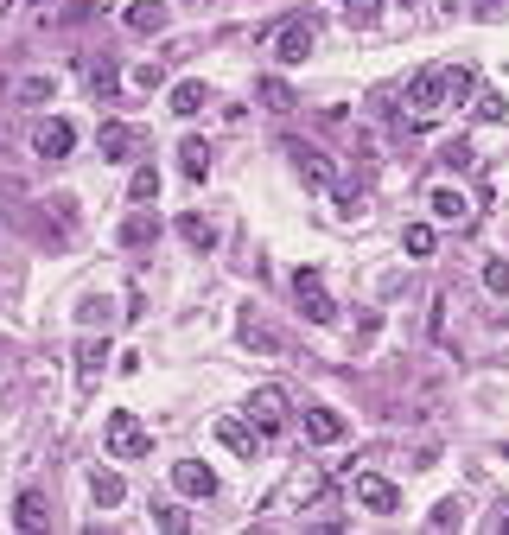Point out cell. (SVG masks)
<instances>
[{
	"label": "cell",
	"mask_w": 509,
	"mask_h": 535,
	"mask_svg": "<svg viewBox=\"0 0 509 535\" xmlns=\"http://www.w3.org/2000/svg\"><path fill=\"white\" fill-rule=\"evenodd\" d=\"M446 102H452V64H433V71H420L408 83V115L414 122H433Z\"/></svg>",
	"instance_id": "1"
},
{
	"label": "cell",
	"mask_w": 509,
	"mask_h": 535,
	"mask_svg": "<svg viewBox=\"0 0 509 535\" xmlns=\"http://www.w3.org/2000/svg\"><path fill=\"white\" fill-rule=\"evenodd\" d=\"M293 300H300V313H306L312 325H338V300L325 293L319 268H300V274H293Z\"/></svg>",
	"instance_id": "2"
},
{
	"label": "cell",
	"mask_w": 509,
	"mask_h": 535,
	"mask_svg": "<svg viewBox=\"0 0 509 535\" xmlns=\"http://www.w3.org/2000/svg\"><path fill=\"white\" fill-rule=\"evenodd\" d=\"M109 453L115 459H147L153 453V434L140 427V414H128V408L109 414Z\"/></svg>",
	"instance_id": "3"
},
{
	"label": "cell",
	"mask_w": 509,
	"mask_h": 535,
	"mask_svg": "<svg viewBox=\"0 0 509 535\" xmlns=\"http://www.w3.org/2000/svg\"><path fill=\"white\" fill-rule=\"evenodd\" d=\"M287 160H293V172H300V179L312 185V192H325V185L338 179V166H331L319 147H306V141H287Z\"/></svg>",
	"instance_id": "4"
},
{
	"label": "cell",
	"mask_w": 509,
	"mask_h": 535,
	"mask_svg": "<svg viewBox=\"0 0 509 535\" xmlns=\"http://www.w3.org/2000/svg\"><path fill=\"white\" fill-rule=\"evenodd\" d=\"M172 491L191 497V504H198V497H217V472H210L204 459H179L172 465Z\"/></svg>",
	"instance_id": "5"
},
{
	"label": "cell",
	"mask_w": 509,
	"mask_h": 535,
	"mask_svg": "<svg viewBox=\"0 0 509 535\" xmlns=\"http://www.w3.org/2000/svg\"><path fill=\"white\" fill-rule=\"evenodd\" d=\"M32 147H39V160H70V147H77V128H70L64 115H51V122L32 128Z\"/></svg>",
	"instance_id": "6"
},
{
	"label": "cell",
	"mask_w": 509,
	"mask_h": 535,
	"mask_svg": "<svg viewBox=\"0 0 509 535\" xmlns=\"http://www.w3.org/2000/svg\"><path fill=\"white\" fill-rule=\"evenodd\" d=\"M280 421H287V395L280 389H255L249 395V427L255 434H280Z\"/></svg>",
	"instance_id": "7"
},
{
	"label": "cell",
	"mask_w": 509,
	"mask_h": 535,
	"mask_svg": "<svg viewBox=\"0 0 509 535\" xmlns=\"http://www.w3.org/2000/svg\"><path fill=\"white\" fill-rule=\"evenodd\" d=\"M312 39H319L312 20H287V26H280V39H274V58L280 64H306L312 58Z\"/></svg>",
	"instance_id": "8"
},
{
	"label": "cell",
	"mask_w": 509,
	"mask_h": 535,
	"mask_svg": "<svg viewBox=\"0 0 509 535\" xmlns=\"http://www.w3.org/2000/svg\"><path fill=\"white\" fill-rule=\"evenodd\" d=\"M357 497H363V510H370V516H395V510H401V491H395L382 472H363V478H357Z\"/></svg>",
	"instance_id": "9"
},
{
	"label": "cell",
	"mask_w": 509,
	"mask_h": 535,
	"mask_svg": "<svg viewBox=\"0 0 509 535\" xmlns=\"http://www.w3.org/2000/svg\"><path fill=\"white\" fill-rule=\"evenodd\" d=\"M102 364H109V338H83L77 344V389H96V376H102Z\"/></svg>",
	"instance_id": "10"
},
{
	"label": "cell",
	"mask_w": 509,
	"mask_h": 535,
	"mask_svg": "<svg viewBox=\"0 0 509 535\" xmlns=\"http://www.w3.org/2000/svg\"><path fill=\"white\" fill-rule=\"evenodd\" d=\"M344 434H350V427H344L338 408H306V440L312 446H338Z\"/></svg>",
	"instance_id": "11"
},
{
	"label": "cell",
	"mask_w": 509,
	"mask_h": 535,
	"mask_svg": "<svg viewBox=\"0 0 509 535\" xmlns=\"http://www.w3.org/2000/svg\"><path fill=\"white\" fill-rule=\"evenodd\" d=\"M13 523H20L26 535H32V529H45V523H51V504H45V491H39V485H26L20 497H13Z\"/></svg>",
	"instance_id": "12"
},
{
	"label": "cell",
	"mask_w": 509,
	"mask_h": 535,
	"mask_svg": "<svg viewBox=\"0 0 509 535\" xmlns=\"http://www.w3.org/2000/svg\"><path fill=\"white\" fill-rule=\"evenodd\" d=\"M427 204H433V217H440V223H465L471 217V198L459 192V185H433Z\"/></svg>",
	"instance_id": "13"
},
{
	"label": "cell",
	"mask_w": 509,
	"mask_h": 535,
	"mask_svg": "<svg viewBox=\"0 0 509 535\" xmlns=\"http://www.w3.org/2000/svg\"><path fill=\"white\" fill-rule=\"evenodd\" d=\"M121 20H128V32H140V39H147V32H166L172 13H166V0H134Z\"/></svg>",
	"instance_id": "14"
},
{
	"label": "cell",
	"mask_w": 509,
	"mask_h": 535,
	"mask_svg": "<svg viewBox=\"0 0 509 535\" xmlns=\"http://www.w3.org/2000/svg\"><path fill=\"white\" fill-rule=\"evenodd\" d=\"M217 440L230 446V453H242V459H255V446H261V434L249 421H236V414H223V421H217Z\"/></svg>",
	"instance_id": "15"
},
{
	"label": "cell",
	"mask_w": 509,
	"mask_h": 535,
	"mask_svg": "<svg viewBox=\"0 0 509 535\" xmlns=\"http://www.w3.org/2000/svg\"><path fill=\"white\" fill-rule=\"evenodd\" d=\"M134 153H140V128H128V122L102 128V160H134Z\"/></svg>",
	"instance_id": "16"
},
{
	"label": "cell",
	"mask_w": 509,
	"mask_h": 535,
	"mask_svg": "<svg viewBox=\"0 0 509 535\" xmlns=\"http://www.w3.org/2000/svg\"><path fill=\"white\" fill-rule=\"evenodd\" d=\"M90 497H96V510H115L121 497H128V485H121V472H102V465H96V472H90Z\"/></svg>",
	"instance_id": "17"
},
{
	"label": "cell",
	"mask_w": 509,
	"mask_h": 535,
	"mask_svg": "<svg viewBox=\"0 0 509 535\" xmlns=\"http://www.w3.org/2000/svg\"><path fill=\"white\" fill-rule=\"evenodd\" d=\"M179 236H185V243L198 249V255H210V249H217V223H210V217H198V211H191V217H179Z\"/></svg>",
	"instance_id": "18"
},
{
	"label": "cell",
	"mask_w": 509,
	"mask_h": 535,
	"mask_svg": "<svg viewBox=\"0 0 509 535\" xmlns=\"http://www.w3.org/2000/svg\"><path fill=\"white\" fill-rule=\"evenodd\" d=\"M153 236H160V223H153L147 211H134L128 223H121V249H147Z\"/></svg>",
	"instance_id": "19"
},
{
	"label": "cell",
	"mask_w": 509,
	"mask_h": 535,
	"mask_svg": "<svg viewBox=\"0 0 509 535\" xmlns=\"http://www.w3.org/2000/svg\"><path fill=\"white\" fill-rule=\"evenodd\" d=\"M401 249H408L414 262H427V255L440 249V236H433V223H408V236H401Z\"/></svg>",
	"instance_id": "20"
},
{
	"label": "cell",
	"mask_w": 509,
	"mask_h": 535,
	"mask_svg": "<svg viewBox=\"0 0 509 535\" xmlns=\"http://www.w3.org/2000/svg\"><path fill=\"white\" fill-rule=\"evenodd\" d=\"M198 109H204V83L198 77L172 83V115H198Z\"/></svg>",
	"instance_id": "21"
},
{
	"label": "cell",
	"mask_w": 509,
	"mask_h": 535,
	"mask_svg": "<svg viewBox=\"0 0 509 535\" xmlns=\"http://www.w3.org/2000/svg\"><path fill=\"white\" fill-rule=\"evenodd\" d=\"M242 344H249V351H268V357L280 351V338H274V332H268V325H261L255 313H242Z\"/></svg>",
	"instance_id": "22"
},
{
	"label": "cell",
	"mask_w": 509,
	"mask_h": 535,
	"mask_svg": "<svg viewBox=\"0 0 509 535\" xmlns=\"http://www.w3.org/2000/svg\"><path fill=\"white\" fill-rule=\"evenodd\" d=\"M179 166H185V179H210V147L204 141H185L179 147Z\"/></svg>",
	"instance_id": "23"
},
{
	"label": "cell",
	"mask_w": 509,
	"mask_h": 535,
	"mask_svg": "<svg viewBox=\"0 0 509 535\" xmlns=\"http://www.w3.org/2000/svg\"><path fill=\"white\" fill-rule=\"evenodd\" d=\"M128 198H134V204H153V198H160V172H153V166H134Z\"/></svg>",
	"instance_id": "24"
},
{
	"label": "cell",
	"mask_w": 509,
	"mask_h": 535,
	"mask_svg": "<svg viewBox=\"0 0 509 535\" xmlns=\"http://www.w3.org/2000/svg\"><path fill=\"white\" fill-rule=\"evenodd\" d=\"M338 7H344L350 26H376L382 20V0H338Z\"/></svg>",
	"instance_id": "25"
},
{
	"label": "cell",
	"mask_w": 509,
	"mask_h": 535,
	"mask_svg": "<svg viewBox=\"0 0 509 535\" xmlns=\"http://www.w3.org/2000/svg\"><path fill=\"white\" fill-rule=\"evenodd\" d=\"M90 90H96V96H115V90H121V77H115V64H109V58L90 64Z\"/></svg>",
	"instance_id": "26"
},
{
	"label": "cell",
	"mask_w": 509,
	"mask_h": 535,
	"mask_svg": "<svg viewBox=\"0 0 509 535\" xmlns=\"http://www.w3.org/2000/svg\"><path fill=\"white\" fill-rule=\"evenodd\" d=\"M261 102H268V109H293V90L280 77H261Z\"/></svg>",
	"instance_id": "27"
},
{
	"label": "cell",
	"mask_w": 509,
	"mask_h": 535,
	"mask_svg": "<svg viewBox=\"0 0 509 535\" xmlns=\"http://www.w3.org/2000/svg\"><path fill=\"white\" fill-rule=\"evenodd\" d=\"M51 90H58V77H26L20 83V102H51Z\"/></svg>",
	"instance_id": "28"
},
{
	"label": "cell",
	"mask_w": 509,
	"mask_h": 535,
	"mask_svg": "<svg viewBox=\"0 0 509 535\" xmlns=\"http://www.w3.org/2000/svg\"><path fill=\"white\" fill-rule=\"evenodd\" d=\"M503 115H509V102H503L497 90H484V96H478V122H503Z\"/></svg>",
	"instance_id": "29"
},
{
	"label": "cell",
	"mask_w": 509,
	"mask_h": 535,
	"mask_svg": "<svg viewBox=\"0 0 509 535\" xmlns=\"http://www.w3.org/2000/svg\"><path fill=\"white\" fill-rule=\"evenodd\" d=\"M484 287L490 293H509V262H484Z\"/></svg>",
	"instance_id": "30"
},
{
	"label": "cell",
	"mask_w": 509,
	"mask_h": 535,
	"mask_svg": "<svg viewBox=\"0 0 509 535\" xmlns=\"http://www.w3.org/2000/svg\"><path fill=\"white\" fill-rule=\"evenodd\" d=\"M134 83H140V90H160V83H166V71H160V64H140V71H134Z\"/></svg>",
	"instance_id": "31"
},
{
	"label": "cell",
	"mask_w": 509,
	"mask_h": 535,
	"mask_svg": "<svg viewBox=\"0 0 509 535\" xmlns=\"http://www.w3.org/2000/svg\"><path fill=\"white\" fill-rule=\"evenodd\" d=\"M153 523H160V529H185V510L166 504V510H153Z\"/></svg>",
	"instance_id": "32"
},
{
	"label": "cell",
	"mask_w": 509,
	"mask_h": 535,
	"mask_svg": "<svg viewBox=\"0 0 509 535\" xmlns=\"http://www.w3.org/2000/svg\"><path fill=\"white\" fill-rule=\"evenodd\" d=\"M459 516H465V510H459V497H446V504H433V523H459Z\"/></svg>",
	"instance_id": "33"
},
{
	"label": "cell",
	"mask_w": 509,
	"mask_h": 535,
	"mask_svg": "<svg viewBox=\"0 0 509 535\" xmlns=\"http://www.w3.org/2000/svg\"><path fill=\"white\" fill-rule=\"evenodd\" d=\"M96 319H109V300H96V293H90V300H83V325H96Z\"/></svg>",
	"instance_id": "34"
},
{
	"label": "cell",
	"mask_w": 509,
	"mask_h": 535,
	"mask_svg": "<svg viewBox=\"0 0 509 535\" xmlns=\"http://www.w3.org/2000/svg\"><path fill=\"white\" fill-rule=\"evenodd\" d=\"M497 529H503V535H509V510H503V516H497Z\"/></svg>",
	"instance_id": "35"
},
{
	"label": "cell",
	"mask_w": 509,
	"mask_h": 535,
	"mask_svg": "<svg viewBox=\"0 0 509 535\" xmlns=\"http://www.w3.org/2000/svg\"><path fill=\"white\" fill-rule=\"evenodd\" d=\"M7 7H13V0H0V20H7Z\"/></svg>",
	"instance_id": "36"
},
{
	"label": "cell",
	"mask_w": 509,
	"mask_h": 535,
	"mask_svg": "<svg viewBox=\"0 0 509 535\" xmlns=\"http://www.w3.org/2000/svg\"><path fill=\"white\" fill-rule=\"evenodd\" d=\"M503 459H509V446H503Z\"/></svg>",
	"instance_id": "37"
}]
</instances>
